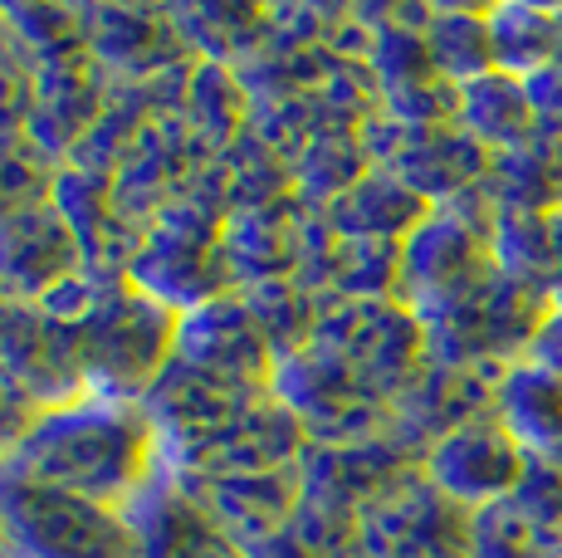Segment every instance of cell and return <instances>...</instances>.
<instances>
[{"label": "cell", "instance_id": "obj_24", "mask_svg": "<svg viewBox=\"0 0 562 558\" xmlns=\"http://www.w3.org/2000/svg\"><path fill=\"white\" fill-rule=\"evenodd\" d=\"M35 397L20 388L15 378H10L5 368H0V460L10 456V450L20 446V436L30 432V422H35Z\"/></svg>", "mask_w": 562, "mask_h": 558}, {"label": "cell", "instance_id": "obj_9", "mask_svg": "<svg viewBox=\"0 0 562 558\" xmlns=\"http://www.w3.org/2000/svg\"><path fill=\"white\" fill-rule=\"evenodd\" d=\"M177 368H191L211 382H225L235 392H274V368L279 353L265 338V328L255 324V314L245 309V299L235 289L205 299V304L187 309L177 328Z\"/></svg>", "mask_w": 562, "mask_h": 558}, {"label": "cell", "instance_id": "obj_11", "mask_svg": "<svg viewBox=\"0 0 562 558\" xmlns=\"http://www.w3.org/2000/svg\"><path fill=\"white\" fill-rule=\"evenodd\" d=\"M177 486L245 554H255L259 544L274 539L299 514V504H304V476H299V466L259 470V476H177Z\"/></svg>", "mask_w": 562, "mask_h": 558}, {"label": "cell", "instance_id": "obj_7", "mask_svg": "<svg viewBox=\"0 0 562 558\" xmlns=\"http://www.w3.org/2000/svg\"><path fill=\"white\" fill-rule=\"evenodd\" d=\"M362 147H367V163L392 171L396 181H406L430 207H446V201L480 191L490 181V163H494L456 123L416 127V123H396L386 113L362 123Z\"/></svg>", "mask_w": 562, "mask_h": 558}, {"label": "cell", "instance_id": "obj_19", "mask_svg": "<svg viewBox=\"0 0 562 558\" xmlns=\"http://www.w3.org/2000/svg\"><path fill=\"white\" fill-rule=\"evenodd\" d=\"M490 197H494V207L558 216L562 211V133L538 127L524 147L494 157L490 163Z\"/></svg>", "mask_w": 562, "mask_h": 558}, {"label": "cell", "instance_id": "obj_25", "mask_svg": "<svg viewBox=\"0 0 562 558\" xmlns=\"http://www.w3.org/2000/svg\"><path fill=\"white\" fill-rule=\"evenodd\" d=\"M524 358L538 362V368H548V372H562V289L548 294L543 319H538V328H533V338H528Z\"/></svg>", "mask_w": 562, "mask_h": 558}, {"label": "cell", "instance_id": "obj_5", "mask_svg": "<svg viewBox=\"0 0 562 558\" xmlns=\"http://www.w3.org/2000/svg\"><path fill=\"white\" fill-rule=\"evenodd\" d=\"M308 343L392 406L416 388L430 362L426 328L402 299H323Z\"/></svg>", "mask_w": 562, "mask_h": 558}, {"label": "cell", "instance_id": "obj_6", "mask_svg": "<svg viewBox=\"0 0 562 558\" xmlns=\"http://www.w3.org/2000/svg\"><path fill=\"white\" fill-rule=\"evenodd\" d=\"M274 397L304 426L308 446H358L396 432V406L352 378L342 362H333L328 353H318L313 343L279 358Z\"/></svg>", "mask_w": 562, "mask_h": 558}, {"label": "cell", "instance_id": "obj_29", "mask_svg": "<svg viewBox=\"0 0 562 558\" xmlns=\"http://www.w3.org/2000/svg\"><path fill=\"white\" fill-rule=\"evenodd\" d=\"M0 40H5V15H0Z\"/></svg>", "mask_w": 562, "mask_h": 558}, {"label": "cell", "instance_id": "obj_8", "mask_svg": "<svg viewBox=\"0 0 562 558\" xmlns=\"http://www.w3.org/2000/svg\"><path fill=\"white\" fill-rule=\"evenodd\" d=\"M470 514L420 470L367 500L352 520V558H470Z\"/></svg>", "mask_w": 562, "mask_h": 558}, {"label": "cell", "instance_id": "obj_17", "mask_svg": "<svg viewBox=\"0 0 562 558\" xmlns=\"http://www.w3.org/2000/svg\"><path fill=\"white\" fill-rule=\"evenodd\" d=\"M456 127L464 137H474L490 157L524 147L528 137L538 133V113H533V99H528V83L509 79V74H499V69L464 83L460 103H456Z\"/></svg>", "mask_w": 562, "mask_h": 558}, {"label": "cell", "instance_id": "obj_21", "mask_svg": "<svg viewBox=\"0 0 562 558\" xmlns=\"http://www.w3.org/2000/svg\"><path fill=\"white\" fill-rule=\"evenodd\" d=\"M420 40H426V55L440 69V79L456 83V89L484 79V74L494 69L490 15H484V10L426 5V15H420Z\"/></svg>", "mask_w": 562, "mask_h": 558}, {"label": "cell", "instance_id": "obj_14", "mask_svg": "<svg viewBox=\"0 0 562 558\" xmlns=\"http://www.w3.org/2000/svg\"><path fill=\"white\" fill-rule=\"evenodd\" d=\"M504 362H440L430 358L402 402H396V432L426 456L430 442L456 432L464 422L494 416V397L504 382Z\"/></svg>", "mask_w": 562, "mask_h": 558}, {"label": "cell", "instance_id": "obj_28", "mask_svg": "<svg viewBox=\"0 0 562 558\" xmlns=\"http://www.w3.org/2000/svg\"><path fill=\"white\" fill-rule=\"evenodd\" d=\"M0 558H10V549H5V524H0Z\"/></svg>", "mask_w": 562, "mask_h": 558}, {"label": "cell", "instance_id": "obj_23", "mask_svg": "<svg viewBox=\"0 0 562 558\" xmlns=\"http://www.w3.org/2000/svg\"><path fill=\"white\" fill-rule=\"evenodd\" d=\"M59 177H64V163L49 157L30 133L0 137V221L54 201Z\"/></svg>", "mask_w": 562, "mask_h": 558}, {"label": "cell", "instance_id": "obj_20", "mask_svg": "<svg viewBox=\"0 0 562 558\" xmlns=\"http://www.w3.org/2000/svg\"><path fill=\"white\" fill-rule=\"evenodd\" d=\"M490 49L494 69L509 79H533L538 69H548L562 59V5H490Z\"/></svg>", "mask_w": 562, "mask_h": 558}, {"label": "cell", "instance_id": "obj_4", "mask_svg": "<svg viewBox=\"0 0 562 558\" xmlns=\"http://www.w3.org/2000/svg\"><path fill=\"white\" fill-rule=\"evenodd\" d=\"M0 524L10 558H143L133 514L35 486L0 466Z\"/></svg>", "mask_w": 562, "mask_h": 558}, {"label": "cell", "instance_id": "obj_2", "mask_svg": "<svg viewBox=\"0 0 562 558\" xmlns=\"http://www.w3.org/2000/svg\"><path fill=\"white\" fill-rule=\"evenodd\" d=\"M40 304L74 334L83 392L143 402L177 353L181 314L137 289L127 275L79 270Z\"/></svg>", "mask_w": 562, "mask_h": 558}, {"label": "cell", "instance_id": "obj_13", "mask_svg": "<svg viewBox=\"0 0 562 558\" xmlns=\"http://www.w3.org/2000/svg\"><path fill=\"white\" fill-rule=\"evenodd\" d=\"M83 265V245L74 235L59 201L0 221V294L20 304H40L59 284H69Z\"/></svg>", "mask_w": 562, "mask_h": 558}, {"label": "cell", "instance_id": "obj_12", "mask_svg": "<svg viewBox=\"0 0 562 558\" xmlns=\"http://www.w3.org/2000/svg\"><path fill=\"white\" fill-rule=\"evenodd\" d=\"M89 55L113 83H171L196 69L171 10H89Z\"/></svg>", "mask_w": 562, "mask_h": 558}, {"label": "cell", "instance_id": "obj_15", "mask_svg": "<svg viewBox=\"0 0 562 558\" xmlns=\"http://www.w3.org/2000/svg\"><path fill=\"white\" fill-rule=\"evenodd\" d=\"M133 524H137L143 558H250L191 504V495L177 486L171 470L153 495L133 510Z\"/></svg>", "mask_w": 562, "mask_h": 558}, {"label": "cell", "instance_id": "obj_26", "mask_svg": "<svg viewBox=\"0 0 562 558\" xmlns=\"http://www.w3.org/2000/svg\"><path fill=\"white\" fill-rule=\"evenodd\" d=\"M528 83V99H533V113H538V127L548 133H562V59H553L548 69H538Z\"/></svg>", "mask_w": 562, "mask_h": 558}, {"label": "cell", "instance_id": "obj_16", "mask_svg": "<svg viewBox=\"0 0 562 558\" xmlns=\"http://www.w3.org/2000/svg\"><path fill=\"white\" fill-rule=\"evenodd\" d=\"M494 416L509 426V436L533 460L562 456V372H548L538 362H509L494 397Z\"/></svg>", "mask_w": 562, "mask_h": 558}, {"label": "cell", "instance_id": "obj_22", "mask_svg": "<svg viewBox=\"0 0 562 558\" xmlns=\"http://www.w3.org/2000/svg\"><path fill=\"white\" fill-rule=\"evenodd\" d=\"M470 558H562V534L524 495L470 514Z\"/></svg>", "mask_w": 562, "mask_h": 558}, {"label": "cell", "instance_id": "obj_18", "mask_svg": "<svg viewBox=\"0 0 562 558\" xmlns=\"http://www.w3.org/2000/svg\"><path fill=\"white\" fill-rule=\"evenodd\" d=\"M426 211H430V201H420L406 181L372 167L358 187H348L323 211V221L338 235H358V241H406L426 221Z\"/></svg>", "mask_w": 562, "mask_h": 558}, {"label": "cell", "instance_id": "obj_3", "mask_svg": "<svg viewBox=\"0 0 562 558\" xmlns=\"http://www.w3.org/2000/svg\"><path fill=\"white\" fill-rule=\"evenodd\" d=\"M494 207L490 181L480 191L446 207H430L426 221L402 241V279H396V299L411 314L426 319L446 314L450 304L470 299L499 275V250H494Z\"/></svg>", "mask_w": 562, "mask_h": 558}, {"label": "cell", "instance_id": "obj_10", "mask_svg": "<svg viewBox=\"0 0 562 558\" xmlns=\"http://www.w3.org/2000/svg\"><path fill=\"white\" fill-rule=\"evenodd\" d=\"M528 460L533 456L514 442L499 416H480V422H464L440 436V442H430L426 456H420V476L450 504L474 514L484 504L518 495V486L528 476Z\"/></svg>", "mask_w": 562, "mask_h": 558}, {"label": "cell", "instance_id": "obj_1", "mask_svg": "<svg viewBox=\"0 0 562 558\" xmlns=\"http://www.w3.org/2000/svg\"><path fill=\"white\" fill-rule=\"evenodd\" d=\"M0 466L10 476L69 490L123 514H133L167 480V456H161V436L147 406L99 392L40 406L30 432Z\"/></svg>", "mask_w": 562, "mask_h": 558}, {"label": "cell", "instance_id": "obj_27", "mask_svg": "<svg viewBox=\"0 0 562 558\" xmlns=\"http://www.w3.org/2000/svg\"><path fill=\"white\" fill-rule=\"evenodd\" d=\"M553 221H558V270H562V211H558ZM558 289H562V284H558Z\"/></svg>", "mask_w": 562, "mask_h": 558}]
</instances>
